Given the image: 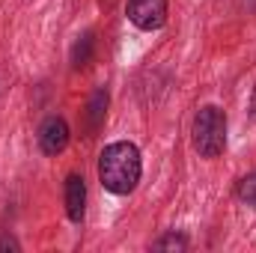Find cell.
Returning <instances> with one entry per match:
<instances>
[{
    "label": "cell",
    "instance_id": "4",
    "mask_svg": "<svg viewBox=\"0 0 256 253\" xmlns=\"http://www.w3.org/2000/svg\"><path fill=\"white\" fill-rule=\"evenodd\" d=\"M36 140H39V149L45 152V155H60L66 152V146H68V122H66L63 116H48L42 126H39V134H36Z\"/></svg>",
    "mask_w": 256,
    "mask_h": 253
},
{
    "label": "cell",
    "instance_id": "5",
    "mask_svg": "<svg viewBox=\"0 0 256 253\" xmlns=\"http://www.w3.org/2000/svg\"><path fill=\"white\" fill-rule=\"evenodd\" d=\"M84 212H86V182H84V176L72 173L66 179V214L72 224H80Z\"/></svg>",
    "mask_w": 256,
    "mask_h": 253
},
{
    "label": "cell",
    "instance_id": "9",
    "mask_svg": "<svg viewBox=\"0 0 256 253\" xmlns=\"http://www.w3.org/2000/svg\"><path fill=\"white\" fill-rule=\"evenodd\" d=\"M152 250H188V238L185 236H176V232H167V236H161L152 244Z\"/></svg>",
    "mask_w": 256,
    "mask_h": 253
},
{
    "label": "cell",
    "instance_id": "1",
    "mask_svg": "<svg viewBox=\"0 0 256 253\" xmlns=\"http://www.w3.org/2000/svg\"><path fill=\"white\" fill-rule=\"evenodd\" d=\"M143 176V161H140V149L128 140H116L108 143L98 155V182L102 188L116 194V196H128L137 188Z\"/></svg>",
    "mask_w": 256,
    "mask_h": 253
},
{
    "label": "cell",
    "instance_id": "3",
    "mask_svg": "<svg viewBox=\"0 0 256 253\" xmlns=\"http://www.w3.org/2000/svg\"><path fill=\"white\" fill-rule=\"evenodd\" d=\"M128 21L143 30L155 33L167 24V0H128Z\"/></svg>",
    "mask_w": 256,
    "mask_h": 253
},
{
    "label": "cell",
    "instance_id": "7",
    "mask_svg": "<svg viewBox=\"0 0 256 253\" xmlns=\"http://www.w3.org/2000/svg\"><path fill=\"white\" fill-rule=\"evenodd\" d=\"M92 54H96V36H92V30H86L72 45V66L74 68H86L92 63Z\"/></svg>",
    "mask_w": 256,
    "mask_h": 253
},
{
    "label": "cell",
    "instance_id": "2",
    "mask_svg": "<svg viewBox=\"0 0 256 253\" xmlns=\"http://www.w3.org/2000/svg\"><path fill=\"white\" fill-rule=\"evenodd\" d=\"M194 149L202 158H218L226 149V114L214 104L200 108L194 116Z\"/></svg>",
    "mask_w": 256,
    "mask_h": 253
},
{
    "label": "cell",
    "instance_id": "8",
    "mask_svg": "<svg viewBox=\"0 0 256 253\" xmlns=\"http://www.w3.org/2000/svg\"><path fill=\"white\" fill-rule=\"evenodd\" d=\"M236 196H238L244 206L256 208V173H248V176L238 179V185H236Z\"/></svg>",
    "mask_w": 256,
    "mask_h": 253
},
{
    "label": "cell",
    "instance_id": "6",
    "mask_svg": "<svg viewBox=\"0 0 256 253\" xmlns=\"http://www.w3.org/2000/svg\"><path fill=\"white\" fill-rule=\"evenodd\" d=\"M104 116H108V90H96L86 104V131L96 134L104 126Z\"/></svg>",
    "mask_w": 256,
    "mask_h": 253
},
{
    "label": "cell",
    "instance_id": "10",
    "mask_svg": "<svg viewBox=\"0 0 256 253\" xmlns=\"http://www.w3.org/2000/svg\"><path fill=\"white\" fill-rule=\"evenodd\" d=\"M21 250V244H18V238L12 236V232H6V230H0V253H18Z\"/></svg>",
    "mask_w": 256,
    "mask_h": 253
}]
</instances>
